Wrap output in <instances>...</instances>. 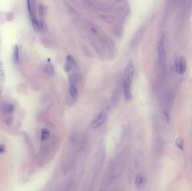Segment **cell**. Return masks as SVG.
Segmentation results:
<instances>
[{
    "label": "cell",
    "mask_w": 192,
    "mask_h": 191,
    "mask_svg": "<svg viewBox=\"0 0 192 191\" xmlns=\"http://www.w3.org/2000/svg\"><path fill=\"white\" fill-rule=\"evenodd\" d=\"M158 56H159V60L161 64L162 70L163 72H165V67H166V52H165V38L164 36L162 37L158 46Z\"/></svg>",
    "instance_id": "cell-1"
},
{
    "label": "cell",
    "mask_w": 192,
    "mask_h": 191,
    "mask_svg": "<svg viewBox=\"0 0 192 191\" xmlns=\"http://www.w3.org/2000/svg\"><path fill=\"white\" fill-rule=\"evenodd\" d=\"M108 108H104L100 112L97 118L93 121L91 124V127L93 129H96L102 126L108 117Z\"/></svg>",
    "instance_id": "cell-2"
},
{
    "label": "cell",
    "mask_w": 192,
    "mask_h": 191,
    "mask_svg": "<svg viewBox=\"0 0 192 191\" xmlns=\"http://www.w3.org/2000/svg\"><path fill=\"white\" fill-rule=\"evenodd\" d=\"M134 71V66L133 60L131 59L126 64L125 70V82L131 85Z\"/></svg>",
    "instance_id": "cell-3"
},
{
    "label": "cell",
    "mask_w": 192,
    "mask_h": 191,
    "mask_svg": "<svg viewBox=\"0 0 192 191\" xmlns=\"http://www.w3.org/2000/svg\"><path fill=\"white\" fill-rule=\"evenodd\" d=\"M175 69L177 74L182 75L184 74L186 69V62L183 57L177 58L175 63Z\"/></svg>",
    "instance_id": "cell-4"
},
{
    "label": "cell",
    "mask_w": 192,
    "mask_h": 191,
    "mask_svg": "<svg viewBox=\"0 0 192 191\" xmlns=\"http://www.w3.org/2000/svg\"><path fill=\"white\" fill-rule=\"evenodd\" d=\"M76 67H77V64L73 57L71 55L67 56L66 60V64H65L64 68L65 71L68 72Z\"/></svg>",
    "instance_id": "cell-5"
},
{
    "label": "cell",
    "mask_w": 192,
    "mask_h": 191,
    "mask_svg": "<svg viewBox=\"0 0 192 191\" xmlns=\"http://www.w3.org/2000/svg\"><path fill=\"white\" fill-rule=\"evenodd\" d=\"M124 94H125V100L127 102H130L132 100V94H131V84L124 82Z\"/></svg>",
    "instance_id": "cell-6"
},
{
    "label": "cell",
    "mask_w": 192,
    "mask_h": 191,
    "mask_svg": "<svg viewBox=\"0 0 192 191\" xmlns=\"http://www.w3.org/2000/svg\"><path fill=\"white\" fill-rule=\"evenodd\" d=\"M145 183V178L144 176L141 173H138L136 175L135 181V184L136 187L140 189L143 186V184Z\"/></svg>",
    "instance_id": "cell-7"
},
{
    "label": "cell",
    "mask_w": 192,
    "mask_h": 191,
    "mask_svg": "<svg viewBox=\"0 0 192 191\" xmlns=\"http://www.w3.org/2000/svg\"><path fill=\"white\" fill-rule=\"evenodd\" d=\"M80 77L78 73H73L70 76V85H73L75 87H77V85L78 84V82L80 80Z\"/></svg>",
    "instance_id": "cell-8"
},
{
    "label": "cell",
    "mask_w": 192,
    "mask_h": 191,
    "mask_svg": "<svg viewBox=\"0 0 192 191\" xmlns=\"http://www.w3.org/2000/svg\"><path fill=\"white\" fill-rule=\"evenodd\" d=\"M70 93L72 99L74 100H76L78 96L77 87L73 85H70Z\"/></svg>",
    "instance_id": "cell-9"
},
{
    "label": "cell",
    "mask_w": 192,
    "mask_h": 191,
    "mask_svg": "<svg viewBox=\"0 0 192 191\" xmlns=\"http://www.w3.org/2000/svg\"><path fill=\"white\" fill-rule=\"evenodd\" d=\"M15 107L13 104L8 103L5 105L3 107V111L6 114H11L14 111Z\"/></svg>",
    "instance_id": "cell-10"
},
{
    "label": "cell",
    "mask_w": 192,
    "mask_h": 191,
    "mask_svg": "<svg viewBox=\"0 0 192 191\" xmlns=\"http://www.w3.org/2000/svg\"><path fill=\"white\" fill-rule=\"evenodd\" d=\"M44 69H45V72L48 75H52L54 73L53 66L50 62H48L47 64H46V65L45 66Z\"/></svg>",
    "instance_id": "cell-11"
},
{
    "label": "cell",
    "mask_w": 192,
    "mask_h": 191,
    "mask_svg": "<svg viewBox=\"0 0 192 191\" xmlns=\"http://www.w3.org/2000/svg\"><path fill=\"white\" fill-rule=\"evenodd\" d=\"M50 135V132L47 129H43L41 133V140L43 141H46L49 138Z\"/></svg>",
    "instance_id": "cell-12"
},
{
    "label": "cell",
    "mask_w": 192,
    "mask_h": 191,
    "mask_svg": "<svg viewBox=\"0 0 192 191\" xmlns=\"http://www.w3.org/2000/svg\"><path fill=\"white\" fill-rule=\"evenodd\" d=\"M19 48L17 45H16L14 51V53H13V60L15 64H17L19 61Z\"/></svg>",
    "instance_id": "cell-13"
},
{
    "label": "cell",
    "mask_w": 192,
    "mask_h": 191,
    "mask_svg": "<svg viewBox=\"0 0 192 191\" xmlns=\"http://www.w3.org/2000/svg\"><path fill=\"white\" fill-rule=\"evenodd\" d=\"M175 145L179 149H180L181 150H183L184 140L182 137H178L175 141Z\"/></svg>",
    "instance_id": "cell-14"
},
{
    "label": "cell",
    "mask_w": 192,
    "mask_h": 191,
    "mask_svg": "<svg viewBox=\"0 0 192 191\" xmlns=\"http://www.w3.org/2000/svg\"><path fill=\"white\" fill-rule=\"evenodd\" d=\"M5 80V71L3 69V64L1 62H0V80L2 82H4Z\"/></svg>",
    "instance_id": "cell-15"
},
{
    "label": "cell",
    "mask_w": 192,
    "mask_h": 191,
    "mask_svg": "<svg viewBox=\"0 0 192 191\" xmlns=\"http://www.w3.org/2000/svg\"><path fill=\"white\" fill-rule=\"evenodd\" d=\"M39 15L42 17L43 18L45 15V9L42 5H40L39 6Z\"/></svg>",
    "instance_id": "cell-16"
},
{
    "label": "cell",
    "mask_w": 192,
    "mask_h": 191,
    "mask_svg": "<svg viewBox=\"0 0 192 191\" xmlns=\"http://www.w3.org/2000/svg\"><path fill=\"white\" fill-rule=\"evenodd\" d=\"M5 151V145H0V155L4 153Z\"/></svg>",
    "instance_id": "cell-17"
},
{
    "label": "cell",
    "mask_w": 192,
    "mask_h": 191,
    "mask_svg": "<svg viewBox=\"0 0 192 191\" xmlns=\"http://www.w3.org/2000/svg\"><path fill=\"white\" fill-rule=\"evenodd\" d=\"M0 94H1V91H0Z\"/></svg>",
    "instance_id": "cell-18"
}]
</instances>
